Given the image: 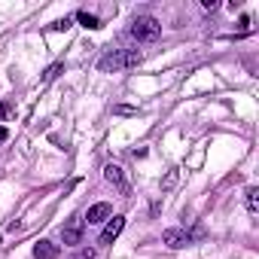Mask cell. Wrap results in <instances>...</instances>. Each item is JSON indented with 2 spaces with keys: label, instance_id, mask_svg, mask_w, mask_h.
<instances>
[{
  "label": "cell",
  "instance_id": "6da1fadb",
  "mask_svg": "<svg viewBox=\"0 0 259 259\" xmlns=\"http://www.w3.org/2000/svg\"><path fill=\"white\" fill-rule=\"evenodd\" d=\"M141 61H144V55L138 49H113V52H107L98 61V70L101 73H113V70H122V67H138Z\"/></svg>",
  "mask_w": 259,
  "mask_h": 259
},
{
  "label": "cell",
  "instance_id": "7a4b0ae2",
  "mask_svg": "<svg viewBox=\"0 0 259 259\" xmlns=\"http://www.w3.org/2000/svg\"><path fill=\"white\" fill-rule=\"evenodd\" d=\"M132 34H135L138 40H144V43H153V40H159L162 25H159L153 16H138V19L132 22Z\"/></svg>",
  "mask_w": 259,
  "mask_h": 259
},
{
  "label": "cell",
  "instance_id": "3957f363",
  "mask_svg": "<svg viewBox=\"0 0 259 259\" xmlns=\"http://www.w3.org/2000/svg\"><path fill=\"white\" fill-rule=\"evenodd\" d=\"M82 226H85V220H79V217H70L67 220V226L61 229V238H64L67 247H73V244L82 241Z\"/></svg>",
  "mask_w": 259,
  "mask_h": 259
},
{
  "label": "cell",
  "instance_id": "277c9868",
  "mask_svg": "<svg viewBox=\"0 0 259 259\" xmlns=\"http://www.w3.org/2000/svg\"><path fill=\"white\" fill-rule=\"evenodd\" d=\"M122 229H125V217H113V220L107 223V229L101 232L98 244H104V247H107V244H113V241L119 238V232H122Z\"/></svg>",
  "mask_w": 259,
  "mask_h": 259
},
{
  "label": "cell",
  "instance_id": "5b68a950",
  "mask_svg": "<svg viewBox=\"0 0 259 259\" xmlns=\"http://www.w3.org/2000/svg\"><path fill=\"white\" fill-rule=\"evenodd\" d=\"M162 241H165L171 250H180V247L192 244V235H189V232H183V229H168V232L162 235Z\"/></svg>",
  "mask_w": 259,
  "mask_h": 259
},
{
  "label": "cell",
  "instance_id": "8992f818",
  "mask_svg": "<svg viewBox=\"0 0 259 259\" xmlns=\"http://www.w3.org/2000/svg\"><path fill=\"white\" fill-rule=\"evenodd\" d=\"M110 213H113V207H110L107 201H98V204H92V207H89L85 220H89V226H95V223H104Z\"/></svg>",
  "mask_w": 259,
  "mask_h": 259
},
{
  "label": "cell",
  "instance_id": "52a82bcc",
  "mask_svg": "<svg viewBox=\"0 0 259 259\" xmlns=\"http://www.w3.org/2000/svg\"><path fill=\"white\" fill-rule=\"evenodd\" d=\"M58 244H52V241H37L34 244V256L37 259H58Z\"/></svg>",
  "mask_w": 259,
  "mask_h": 259
},
{
  "label": "cell",
  "instance_id": "ba28073f",
  "mask_svg": "<svg viewBox=\"0 0 259 259\" xmlns=\"http://www.w3.org/2000/svg\"><path fill=\"white\" fill-rule=\"evenodd\" d=\"M104 177H107L113 186H119L122 192H128V183H125V174H122L119 165H107V168H104Z\"/></svg>",
  "mask_w": 259,
  "mask_h": 259
},
{
  "label": "cell",
  "instance_id": "9c48e42d",
  "mask_svg": "<svg viewBox=\"0 0 259 259\" xmlns=\"http://www.w3.org/2000/svg\"><path fill=\"white\" fill-rule=\"evenodd\" d=\"M244 195H247V210H250V213H256V210H259V189H256V186H250Z\"/></svg>",
  "mask_w": 259,
  "mask_h": 259
},
{
  "label": "cell",
  "instance_id": "30bf717a",
  "mask_svg": "<svg viewBox=\"0 0 259 259\" xmlns=\"http://www.w3.org/2000/svg\"><path fill=\"white\" fill-rule=\"evenodd\" d=\"M76 19H79V22H82V25H85V28H101V22H98V19H95V16H89V13H79V16H76Z\"/></svg>",
  "mask_w": 259,
  "mask_h": 259
},
{
  "label": "cell",
  "instance_id": "8fae6325",
  "mask_svg": "<svg viewBox=\"0 0 259 259\" xmlns=\"http://www.w3.org/2000/svg\"><path fill=\"white\" fill-rule=\"evenodd\" d=\"M61 70H64V64H52V67H49V70L43 73V82H52V79H55V76H58Z\"/></svg>",
  "mask_w": 259,
  "mask_h": 259
},
{
  "label": "cell",
  "instance_id": "7c38bea8",
  "mask_svg": "<svg viewBox=\"0 0 259 259\" xmlns=\"http://www.w3.org/2000/svg\"><path fill=\"white\" fill-rule=\"evenodd\" d=\"M177 177H180V174H177V171H168V177H165V180H162V189H171V186H174V183H177Z\"/></svg>",
  "mask_w": 259,
  "mask_h": 259
},
{
  "label": "cell",
  "instance_id": "4fadbf2b",
  "mask_svg": "<svg viewBox=\"0 0 259 259\" xmlns=\"http://www.w3.org/2000/svg\"><path fill=\"white\" fill-rule=\"evenodd\" d=\"M113 113H116V116H135L138 110H135V107H116Z\"/></svg>",
  "mask_w": 259,
  "mask_h": 259
},
{
  "label": "cell",
  "instance_id": "5bb4252c",
  "mask_svg": "<svg viewBox=\"0 0 259 259\" xmlns=\"http://www.w3.org/2000/svg\"><path fill=\"white\" fill-rule=\"evenodd\" d=\"M10 113H13V104H0V122H4Z\"/></svg>",
  "mask_w": 259,
  "mask_h": 259
},
{
  "label": "cell",
  "instance_id": "9a60e30c",
  "mask_svg": "<svg viewBox=\"0 0 259 259\" xmlns=\"http://www.w3.org/2000/svg\"><path fill=\"white\" fill-rule=\"evenodd\" d=\"M52 28H55V31H67V28H70V19H61V22H55Z\"/></svg>",
  "mask_w": 259,
  "mask_h": 259
},
{
  "label": "cell",
  "instance_id": "2e32d148",
  "mask_svg": "<svg viewBox=\"0 0 259 259\" xmlns=\"http://www.w3.org/2000/svg\"><path fill=\"white\" fill-rule=\"evenodd\" d=\"M7 138H10V132H7L4 125H0V144H7Z\"/></svg>",
  "mask_w": 259,
  "mask_h": 259
}]
</instances>
